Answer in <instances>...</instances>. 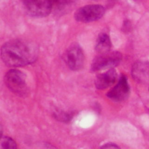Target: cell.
<instances>
[{
    "instance_id": "6da1fadb",
    "label": "cell",
    "mask_w": 149,
    "mask_h": 149,
    "mask_svg": "<svg viewBox=\"0 0 149 149\" xmlns=\"http://www.w3.org/2000/svg\"><path fill=\"white\" fill-rule=\"evenodd\" d=\"M1 58L8 66L20 67L36 61L38 55L37 45L23 39L12 40L1 48Z\"/></svg>"
},
{
    "instance_id": "7a4b0ae2",
    "label": "cell",
    "mask_w": 149,
    "mask_h": 149,
    "mask_svg": "<svg viewBox=\"0 0 149 149\" xmlns=\"http://www.w3.org/2000/svg\"><path fill=\"white\" fill-rule=\"evenodd\" d=\"M26 75L17 69H11L5 74L4 82L8 88L13 93L24 96L27 93Z\"/></svg>"
},
{
    "instance_id": "3957f363",
    "label": "cell",
    "mask_w": 149,
    "mask_h": 149,
    "mask_svg": "<svg viewBox=\"0 0 149 149\" xmlns=\"http://www.w3.org/2000/svg\"><path fill=\"white\" fill-rule=\"evenodd\" d=\"M122 59V54L118 51L109 52L96 56L92 62L91 69L93 72L105 69H112L118 66Z\"/></svg>"
},
{
    "instance_id": "277c9868",
    "label": "cell",
    "mask_w": 149,
    "mask_h": 149,
    "mask_svg": "<svg viewBox=\"0 0 149 149\" xmlns=\"http://www.w3.org/2000/svg\"><path fill=\"white\" fill-rule=\"evenodd\" d=\"M105 13V8L101 5L92 4L81 7L74 13V19L80 22H91L102 17Z\"/></svg>"
},
{
    "instance_id": "5b68a950",
    "label": "cell",
    "mask_w": 149,
    "mask_h": 149,
    "mask_svg": "<svg viewBox=\"0 0 149 149\" xmlns=\"http://www.w3.org/2000/svg\"><path fill=\"white\" fill-rule=\"evenodd\" d=\"M23 4L27 14L36 17L48 16L53 8V2L51 1L27 0L23 1Z\"/></svg>"
},
{
    "instance_id": "8992f818",
    "label": "cell",
    "mask_w": 149,
    "mask_h": 149,
    "mask_svg": "<svg viewBox=\"0 0 149 149\" xmlns=\"http://www.w3.org/2000/svg\"><path fill=\"white\" fill-rule=\"evenodd\" d=\"M63 57L66 64L72 70H79L84 65V54L81 47L77 44L69 47L66 51Z\"/></svg>"
},
{
    "instance_id": "52a82bcc",
    "label": "cell",
    "mask_w": 149,
    "mask_h": 149,
    "mask_svg": "<svg viewBox=\"0 0 149 149\" xmlns=\"http://www.w3.org/2000/svg\"><path fill=\"white\" fill-rule=\"evenodd\" d=\"M130 94V87L126 76L122 74L118 83L107 94V96L111 100L120 102L127 99Z\"/></svg>"
},
{
    "instance_id": "ba28073f",
    "label": "cell",
    "mask_w": 149,
    "mask_h": 149,
    "mask_svg": "<svg viewBox=\"0 0 149 149\" xmlns=\"http://www.w3.org/2000/svg\"><path fill=\"white\" fill-rule=\"evenodd\" d=\"M131 74L135 81L146 84L149 82V63L144 61H137L132 65Z\"/></svg>"
},
{
    "instance_id": "9c48e42d",
    "label": "cell",
    "mask_w": 149,
    "mask_h": 149,
    "mask_svg": "<svg viewBox=\"0 0 149 149\" xmlns=\"http://www.w3.org/2000/svg\"><path fill=\"white\" fill-rule=\"evenodd\" d=\"M117 73L112 68L108 71L97 76L95 79V85L97 89L103 90L112 86L116 81Z\"/></svg>"
},
{
    "instance_id": "30bf717a",
    "label": "cell",
    "mask_w": 149,
    "mask_h": 149,
    "mask_svg": "<svg viewBox=\"0 0 149 149\" xmlns=\"http://www.w3.org/2000/svg\"><path fill=\"white\" fill-rule=\"evenodd\" d=\"M111 47V40L108 35L106 33H102L98 36L96 45L95 51L100 54H104L109 52Z\"/></svg>"
},
{
    "instance_id": "8fae6325",
    "label": "cell",
    "mask_w": 149,
    "mask_h": 149,
    "mask_svg": "<svg viewBox=\"0 0 149 149\" xmlns=\"http://www.w3.org/2000/svg\"><path fill=\"white\" fill-rule=\"evenodd\" d=\"M0 146V149H17V145L15 141L8 136L1 138Z\"/></svg>"
},
{
    "instance_id": "7c38bea8",
    "label": "cell",
    "mask_w": 149,
    "mask_h": 149,
    "mask_svg": "<svg viewBox=\"0 0 149 149\" xmlns=\"http://www.w3.org/2000/svg\"><path fill=\"white\" fill-rule=\"evenodd\" d=\"M54 116L56 120L60 122H68L72 119L73 115L71 113L59 111L55 112L54 113Z\"/></svg>"
},
{
    "instance_id": "4fadbf2b",
    "label": "cell",
    "mask_w": 149,
    "mask_h": 149,
    "mask_svg": "<svg viewBox=\"0 0 149 149\" xmlns=\"http://www.w3.org/2000/svg\"><path fill=\"white\" fill-rule=\"evenodd\" d=\"M100 149H120L116 144L113 143H107L103 145Z\"/></svg>"
}]
</instances>
